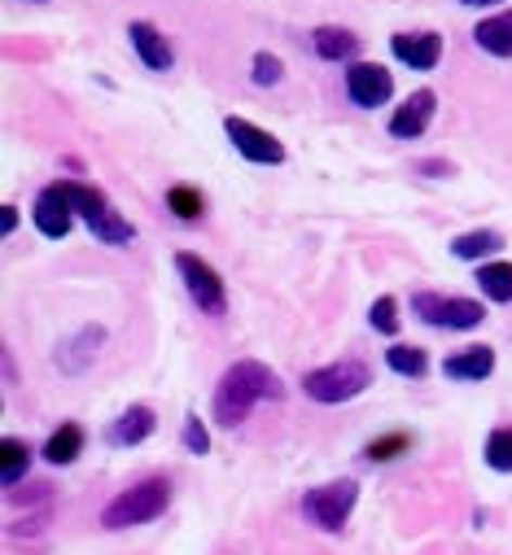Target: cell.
Returning <instances> with one entry per match:
<instances>
[{
    "label": "cell",
    "instance_id": "cell-20",
    "mask_svg": "<svg viewBox=\"0 0 512 555\" xmlns=\"http://www.w3.org/2000/svg\"><path fill=\"white\" fill-rule=\"evenodd\" d=\"M499 249H503V236H499V232H490V228H477V232H464V236H456V241H451V254H456V258H464V262H477V258L499 254Z\"/></svg>",
    "mask_w": 512,
    "mask_h": 555
},
{
    "label": "cell",
    "instance_id": "cell-12",
    "mask_svg": "<svg viewBox=\"0 0 512 555\" xmlns=\"http://www.w3.org/2000/svg\"><path fill=\"white\" fill-rule=\"evenodd\" d=\"M127 36H132V49H137V57H141L150 70H171L176 53H171L167 36H163L154 23H132V27H127Z\"/></svg>",
    "mask_w": 512,
    "mask_h": 555
},
{
    "label": "cell",
    "instance_id": "cell-28",
    "mask_svg": "<svg viewBox=\"0 0 512 555\" xmlns=\"http://www.w3.org/2000/svg\"><path fill=\"white\" fill-rule=\"evenodd\" d=\"M281 79H285L281 57H272V53H254V83H259V88H272V83H281Z\"/></svg>",
    "mask_w": 512,
    "mask_h": 555
},
{
    "label": "cell",
    "instance_id": "cell-5",
    "mask_svg": "<svg viewBox=\"0 0 512 555\" xmlns=\"http://www.w3.org/2000/svg\"><path fill=\"white\" fill-rule=\"evenodd\" d=\"M355 499H359V486H355L350 477H342V481H329V486L307 490V494H303V516H307L316 529L337 533V529L346 525V516H350Z\"/></svg>",
    "mask_w": 512,
    "mask_h": 555
},
{
    "label": "cell",
    "instance_id": "cell-17",
    "mask_svg": "<svg viewBox=\"0 0 512 555\" xmlns=\"http://www.w3.org/2000/svg\"><path fill=\"white\" fill-rule=\"evenodd\" d=\"M443 372H447L451 380H486V376L495 372V350H490V346H469V350L451 354V359L443 363Z\"/></svg>",
    "mask_w": 512,
    "mask_h": 555
},
{
    "label": "cell",
    "instance_id": "cell-30",
    "mask_svg": "<svg viewBox=\"0 0 512 555\" xmlns=\"http://www.w3.org/2000/svg\"><path fill=\"white\" fill-rule=\"evenodd\" d=\"M0 228H5V236L18 228V210H14V206H5V215H0Z\"/></svg>",
    "mask_w": 512,
    "mask_h": 555
},
{
    "label": "cell",
    "instance_id": "cell-4",
    "mask_svg": "<svg viewBox=\"0 0 512 555\" xmlns=\"http://www.w3.org/2000/svg\"><path fill=\"white\" fill-rule=\"evenodd\" d=\"M176 271H180V281H184V289H189V298H193V307H197L202 315L219 320V315L228 311L223 281H219V271H215L206 258H197V254L180 249V254H176Z\"/></svg>",
    "mask_w": 512,
    "mask_h": 555
},
{
    "label": "cell",
    "instance_id": "cell-31",
    "mask_svg": "<svg viewBox=\"0 0 512 555\" xmlns=\"http://www.w3.org/2000/svg\"><path fill=\"white\" fill-rule=\"evenodd\" d=\"M460 5H473V10H482V5H499V0H460Z\"/></svg>",
    "mask_w": 512,
    "mask_h": 555
},
{
    "label": "cell",
    "instance_id": "cell-22",
    "mask_svg": "<svg viewBox=\"0 0 512 555\" xmlns=\"http://www.w3.org/2000/svg\"><path fill=\"white\" fill-rule=\"evenodd\" d=\"M477 285L490 302H512V262H486L477 267Z\"/></svg>",
    "mask_w": 512,
    "mask_h": 555
},
{
    "label": "cell",
    "instance_id": "cell-3",
    "mask_svg": "<svg viewBox=\"0 0 512 555\" xmlns=\"http://www.w3.org/2000/svg\"><path fill=\"white\" fill-rule=\"evenodd\" d=\"M303 385H307V393L316 402H350V398H359L372 385V372L359 359H342V363H329V367L307 372Z\"/></svg>",
    "mask_w": 512,
    "mask_h": 555
},
{
    "label": "cell",
    "instance_id": "cell-26",
    "mask_svg": "<svg viewBox=\"0 0 512 555\" xmlns=\"http://www.w3.org/2000/svg\"><path fill=\"white\" fill-rule=\"evenodd\" d=\"M368 320H372V328H376V333L395 337V333H399V302H395V298H376V302H372V311H368Z\"/></svg>",
    "mask_w": 512,
    "mask_h": 555
},
{
    "label": "cell",
    "instance_id": "cell-13",
    "mask_svg": "<svg viewBox=\"0 0 512 555\" xmlns=\"http://www.w3.org/2000/svg\"><path fill=\"white\" fill-rule=\"evenodd\" d=\"M154 429H158V421H154L150 406H127L118 421L105 429V442H110V447H137V442H145Z\"/></svg>",
    "mask_w": 512,
    "mask_h": 555
},
{
    "label": "cell",
    "instance_id": "cell-29",
    "mask_svg": "<svg viewBox=\"0 0 512 555\" xmlns=\"http://www.w3.org/2000/svg\"><path fill=\"white\" fill-rule=\"evenodd\" d=\"M184 447L193 455H206L210 451V434H206V425L197 421V415H189V421H184Z\"/></svg>",
    "mask_w": 512,
    "mask_h": 555
},
{
    "label": "cell",
    "instance_id": "cell-27",
    "mask_svg": "<svg viewBox=\"0 0 512 555\" xmlns=\"http://www.w3.org/2000/svg\"><path fill=\"white\" fill-rule=\"evenodd\" d=\"M408 447H412V438H408V434H386V438H376V442H368V460H372V464H386V460L404 455Z\"/></svg>",
    "mask_w": 512,
    "mask_h": 555
},
{
    "label": "cell",
    "instance_id": "cell-18",
    "mask_svg": "<svg viewBox=\"0 0 512 555\" xmlns=\"http://www.w3.org/2000/svg\"><path fill=\"white\" fill-rule=\"evenodd\" d=\"M88 228H92V236H97V241H105V245H127V241L137 236V228L127 223V219H123V215H118L110 202H105V206H101V210L88 219Z\"/></svg>",
    "mask_w": 512,
    "mask_h": 555
},
{
    "label": "cell",
    "instance_id": "cell-10",
    "mask_svg": "<svg viewBox=\"0 0 512 555\" xmlns=\"http://www.w3.org/2000/svg\"><path fill=\"white\" fill-rule=\"evenodd\" d=\"M391 53L412 70H434L443 62V36L438 31H399L391 40Z\"/></svg>",
    "mask_w": 512,
    "mask_h": 555
},
{
    "label": "cell",
    "instance_id": "cell-8",
    "mask_svg": "<svg viewBox=\"0 0 512 555\" xmlns=\"http://www.w3.org/2000/svg\"><path fill=\"white\" fill-rule=\"evenodd\" d=\"M346 96L363 109H376L395 96V75L381 62H350L346 66Z\"/></svg>",
    "mask_w": 512,
    "mask_h": 555
},
{
    "label": "cell",
    "instance_id": "cell-15",
    "mask_svg": "<svg viewBox=\"0 0 512 555\" xmlns=\"http://www.w3.org/2000/svg\"><path fill=\"white\" fill-rule=\"evenodd\" d=\"M311 49H316L324 62H355L359 49H363V40H359L355 31H346V27H316V31H311Z\"/></svg>",
    "mask_w": 512,
    "mask_h": 555
},
{
    "label": "cell",
    "instance_id": "cell-9",
    "mask_svg": "<svg viewBox=\"0 0 512 555\" xmlns=\"http://www.w3.org/2000/svg\"><path fill=\"white\" fill-rule=\"evenodd\" d=\"M434 109H438V96L430 88L412 92L395 114H391V135H399V141H417V135H425V127L434 122Z\"/></svg>",
    "mask_w": 512,
    "mask_h": 555
},
{
    "label": "cell",
    "instance_id": "cell-6",
    "mask_svg": "<svg viewBox=\"0 0 512 555\" xmlns=\"http://www.w3.org/2000/svg\"><path fill=\"white\" fill-rule=\"evenodd\" d=\"M412 311L425 320V324H434V328H477L482 320H486V311H482V302H473V298H443V294H412Z\"/></svg>",
    "mask_w": 512,
    "mask_h": 555
},
{
    "label": "cell",
    "instance_id": "cell-32",
    "mask_svg": "<svg viewBox=\"0 0 512 555\" xmlns=\"http://www.w3.org/2000/svg\"><path fill=\"white\" fill-rule=\"evenodd\" d=\"M31 5H44V0H31Z\"/></svg>",
    "mask_w": 512,
    "mask_h": 555
},
{
    "label": "cell",
    "instance_id": "cell-21",
    "mask_svg": "<svg viewBox=\"0 0 512 555\" xmlns=\"http://www.w3.org/2000/svg\"><path fill=\"white\" fill-rule=\"evenodd\" d=\"M84 451V429L79 425H62L49 442H44V460L49 464H75Z\"/></svg>",
    "mask_w": 512,
    "mask_h": 555
},
{
    "label": "cell",
    "instance_id": "cell-7",
    "mask_svg": "<svg viewBox=\"0 0 512 555\" xmlns=\"http://www.w3.org/2000/svg\"><path fill=\"white\" fill-rule=\"evenodd\" d=\"M223 131H228V141L236 145V154H241L245 163H259V167H281V163H285V145L277 141L272 131L254 127L249 118L228 114V118H223Z\"/></svg>",
    "mask_w": 512,
    "mask_h": 555
},
{
    "label": "cell",
    "instance_id": "cell-1",
    "mask_svg": "<svg viewBox=\"0 0 512 555\" xmlns=\"http://www.w3.org/2000/svg\"><path fill=\"white\" fill-rule=\"evenodd\" d=\"M264 398H272V402L285 398L281 376H277L268 363H259V359L232 363V367L219 376V385H215V425L236 429L245 415L254 411V402H264Z\"/></svg>",
    "mask_w": 512,
    "mask_h": 555
},
{
    "label": "cell",
    "instance_id": "cell-19",
    "mask_svg": "<svg viewBox=\"0 0 512 555\" xmlns=\"http://www.w3.org/2000/svg\"><path fill=\"white\" fill-rule=\"evenodd\" d=\"M31 468V447L23 438H0V481L18 486Z\"/></svg>",
    "mask_w": 512,
    "mask_h": 555
},
{
    "label": "cell",
    "instance_id": "cell-16",
    "mask_svg": "<svg viewBox=\"0 0 512 555\" xmlns=\"http://www.w3.org/2000/svg\"><path fill=\"white\" fill-rule=\"evenodd\" d=\"M473 40H477V49L490 53V57H512V10L482 18V23L473 27Z\"/></svg>",
    "mask_w": 512,
    "mask_h": 555
},
{
    "label": "cell",
    "instance_id": "cell-14",
    "mask_svg": "<svg viewBox=\"0 0 512 555\" xmlns=\"http://www.w3.org/2000/svg\"><path fill=\"white\" fill-rule=\"evenodd\" d=\"M101 341H105V328L101 324H88V328H79L66 346H62V354H57V367L62 372H84L92 359H97V350H101Z\"/></svg>",
    "mask_w": 512,
    "mask_h": 555
},
{
    "label": "cell",
    "instance_id": "cell-23",
    "mask_svg": "<svg viewBox=\"0 0 512 555\" xmlns=\"http://www.w3.org/2000/svg\"><path fill=\"white\" fill-rule=\"evenodd\" d=\"M386 363H391V372H399V376H425V372H430V354H425L421 346H404V341H395V346L386 350Z\"/></svg>",
    "mask_w": 512,
    "mask_h": 555
},
{
    "label": "cell",
    "instance_id": "cell-11",
    "mask_svg": "<svg viewBox=\"0 0 512 555\" xmlns=\"http://www.w3.org/2000/svg\"><path fill=\"white\" fill-rule=\"evenodd\" d=\"M36 228L49 236V241H62L66 232H71V219H75V206H71V197H66V189L62 184H49L40 197H36Z\"/></svg>",
    "mask_w": 512,
    "mask_h": 555
},
{
    "label": "cell",
    "instance_id": "cell-2",
    "mask_svg": "<svg viewBox=\"0 0 512 555\" xmlns=\"http://www.w3.org/2000/svg\"><path fill=\"white\" fill-rule=\"evenodd\" d=\"M171 503V481L167 477H150L132 490H123L105 512H101V525L105 529H132V525H150L167 512Z\"/></svg>",
    "mask_w": 512,
    "mask_h": 555
},
{
    "label": "cell",
    "instance_id": "cell-24",
    "mask_svg": "<svg viewBox=\"0 0 512 555\" xmlns=\"http://www.w3.org/2000/svg\"><path fill=\"white\" fill-rule=\"evenodd\" d=\"M167 210H171L176 219L193 223V219H202L206 202H202V193H197L193 184H171V189H167Z\"/></svg>",
    "mask_w": 512,
    "mask_h": 555
},
{
    "label": "cell",
    "instance_id": "cell-25",
    "mask_svg": "<svg viewBox=\"0 0 512 555\" xmlns=\"http://www.w3.org/2000/svg\"><path fill=\"white\" fill-rule=\"evenodd\" d=\"M486 464L495 473H512V429H495L486 438Z\"/></svg>",
    "mask_w": 512,
    "mask_h": 555
}]
</instances>
